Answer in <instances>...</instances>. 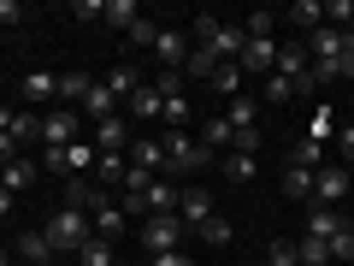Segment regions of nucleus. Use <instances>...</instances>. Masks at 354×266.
Returning <instances> with one entry per match:
<instances>
[{"mask_svg":"<svg viewBox=\"0 0 354 266\" xmlns=\"http://www.w3.org/2000/svg\"><path fill=\"white\" fill-rule=\"evenodd\" d=\"M160 148H165V172L171 177H189V172H201V166L213 160V148H207L201 136H183V130H171Z\"/></svg>","mask_w":354,"mask_h":266,"instance_id":"1","label":"nucleus"},{"mask_svg":"<svg viewBox=\"0 0 354 266\" xmlns=\"http://www.w3.org/2000/svg\"><path fill=\"white\" fill-rule=\"evenodd\" d=\"M88 237H95V231H88V219L77 213V207H53V219H48V242H53V254H77Z\"/></svg>","mask_w":354,"mask_h":266,"instance_id":"2","label":"nucleus"},{"mask_svg":"<svg viewBox=\"0 0 354 266\" xmlns=\"http://www.w3.org/2000/svg\"><path fill=\"white\" fill-rule=\"evenodd\" d=\"M183 219L177 213H148L142 219V249H153V254H171V249H183Z\"/></svg>","mask_w":354,"mask_h":266,"instance_id":"3","label":"nucleus"},{"mask_svg":"<svg viewBox=\"0 0 354 266\" xmlns=\"http://www.w3.org/2000/svg\"><path fill=\"white\" fill-rule=\"evenodd\" d=\"M95 160H101V148H95V142H65V148H48V172H71V177H83V172H95Z\"/></svg>","mask_w":354,"mask_h":266,"instance_id":"4","label":"nucleus"},{"mask_svg":"<svg viewBox=\"0 0 354 266\" xmlns=\"http://www.w3.org/2000/svg\"><path fill=\"white\" fill-rule=\"evenodd\" d=\"M348 190H354V184H348V166H330V160H325V166L313 172V207H337Z\"/></svg>","mask_w":354,"mask_h":266,"instance_id":"5","label":"nucleus"},{"mask_svg":"<svg viewBox=\"0 0 354 266\" xmlns=\"http://www.w3.org/2000/svg\"><path fill=\"white\" fill-rule=\"evenodd\" d=\"M65 207H77V213H101L106 190L95 184V177H71V184H65Z\"/></svg>","mask_w":354,"mask_h":266,"instance_id":"6","label":"nucleus"},{"mask_svg":"<svg viewBox=\"0 0 354 266\" xmlns=\"http://www.w3.org/2000/svg\"><path fill=\"white\" fill-rule=\"evenodd\" d=\"M342 231H354L342 207H313V213H307V237H325V242H337Z\"/></svg>","mask_w":354,"mask_h":266,"instance_id":"7","label":"nucleus"},{"mask_svg":"<svg viewBox=\"0 0 354 266\" xmlns=\"http://www.w3.org/2000/svg\"><path fill=\"white\" fill-rule=\"evenodd\" d=\"M153 53H160V71H183V65H189V42L177 36V30H160V42H153Z\"/></svg>","mask_w":354,"mask_h":266,"instance_id":"8","label":"nucleus"},{"mask_svg":"<svg viewBox=\"0 0 354 266\" xmlns=\"http://www.w3.org/2000/svg\"><path fill=\"white\" fill-rule=\"evenodd\" d=\"M278 48L283 42H272V36H260V42H248V48H242V71H278Z\"/></svg>","mask_w":354,"mask_h":266,"instance_id":"9","label":"nucleus"},{"mask_svg":"<svg viewBox=\"0 0 354 266\" xmlns=\"http://www.w3.org/2000/svg\"><path fill=\"white\" fill-rule=\"evenodd\" d=\"M301 48H307V60H337V53H342V30L337 24H319V30H307Z\"/></svg>","mask_w":354,"mask_h":266,"instance_id":"10","label":"nucleus"},{"mask_svg":"<svg viewBox=\"0 0 354 266\" xmlns=\"http://www.w3.org/2000/svg\"><path fill=\"white\" fill-rule=\"evenodd\" d=\"M124 177H130V154H101L95 160V184L101 190H124Z\"/></svg>","mask_w":354,"mask_h":266,"instance_id":"11","label":"nucleus"},{"mask_svg":"<svg viewBox=\"0 0 354 266\" xmlns=\"http://www.w3.org/2000/svg\"><path fill=\"white\" fill-rule=\"evenodd\" d=\"M177 219H183V225H207V219H213V195L207 190H183L177 195Z\"/></svg>","mask_w":354,"mask_h":266,"instance_id":"12","label":"nucleus"},{"mask_svg":"<svg viewBox=\"0 0 354 266\" xmlns=\"http://www.w3.org/2000/svg\"><path fill=\"white\" fill-rule=\"evenodd\" d=\"M41 142H48V148L77 142V113H48V118H41Z\"/></svg>","mask_w":354,"mask_h":266,"instance_id":"13","label":"nucleus"},{"mask_svg":"<svg viewBox=\"0 0 354 266\" xmlns=\"http://www.w3.org/2000/svg\"><path fill=\"white\" fill-rule=\"evenodd\" d=\"M18 254H24L30 266H53V260H59L53 242H48V231H24V237H18Z\"/></svg>","mask_w":354,"mask_h":266,"instance_id":"14","label":"nucleus"},{"mask_svg":"<svg viewBox=\"0 0 354 266\" xmlns=\"http://www.w3.org/2000/svg\"><path fill=\"white\" fill-rule=\"evenodd\" d=\"M130 166L148 172V177H160L165 172V148H160V142H130Z\"/></svg>","mask_w":354,"mask_h":266,"instance_id":"15","label":"nucleus"},{"mask_svg":"<svg viewBox=\"0 0 354 266\" xmlns=\"http://www.w3.org/2000/svg\"><path fill=\"white\" fill-rule=\"evenodd\" d=\"M307 65H313V60H307L301 42H283V48H278V77H290V83H295V77H307Z\"/></svg>","mask_w":354,"mask_h":266,"instance_id":"16","label":"nucleus"},{"mask_svg":"<svg viewBox=\"0 0 354 266\" xmlns=\"http://www.w3.org/2000/svg\"><path fill=\"white\" fill-rule=\"evenodd\" d=\"M142 207H148V213H177V190L165 177H153L148 190H142Z\"/></svg>","mask_w":354,"mask_h":266,"instance_id":"17","label":"nucleus"},{"mask_svg":"<svg viewBox=\"0 0 354 266\" xmlns=\"http://www.w3.org/2000/svg\"><path fill=\"white\" fill-rule=\"evenodd\" d=\"M124 225H130V219H124V207H113V202H106L101 213H95V237H101V242H118V237H124Z\"/></svg>","mask_w":354,"mask_h":266,"instance_id":"18","label":"nucleus"},{"mask_svg":"<svg viewBox=\"0 0 354 266\" xmlns=\"http://www.w3.org/2000/svg\"><path fill=\"white\" fill-rule=\"evenodd\" d=\"M124 118H101V125H95V148L101 154H124Z\"/></svg>","mask_w":354,"mask_h":266,"instance_id":"19","label":"nucleus"},{"mask_svg":"<svg viewBox=\"0 0 354 266\" xmlns=\"http://www.w3.org/2000/svg\"><path fill=\"white\" fill-rule=\"evenodd\" d=\"M83 107H88V118H95V125H101V118H118V101H113V89L106 83H95L83 95Z\"/></svg>","mask_w":354,"mask_h":266,"instance_id":"20","label":"nucleus"},{"mask_svg":"<svg viewBox=\"0 0 354 266\" xmlns=\"http://www.w3.org/2000/svg\"><path fill=\"white\" fill-rule=\"evenodd\" d=\"M88 89H95V77H88V71H59V101L65 107H77Z\"/></svg>","mask_w":354,"mask_h":266,"instance_id":"21","label":"nucleus"},{"mask_svg":"<svg viewBox=\"0 0 354 266\" xmlns=\"http://www.w3.org/2000/svg\"><path fill=\"white\" fill-rule=\"evenodd\" d=\"M225 118H230V130H248L260 118V101L254 95H236V101H225Z\"/></svg>","mask_w":354,"mask_h":266,"instance_id":"22","label":"nucleus"},{"mask_svg":"<svg viewBox=\"0 0 354 266\" xmlns=\"http://www.w3.org/2000/svg\"><path fill=\"white\" fill-rule=\"evenodd\" d=\"M283 195H290V202H313V172L283 166Z\"/></svg>","mask_w":354,"mask_h":266,"instance_id":"23","label":"nucleus"},{"mask_svg":"<svg viewBox=\"0 0 354 266\" xmlns=\"http://www.w3.org/2000/svg\"><path fill=\"white\" fill-rule=\"evenodd\" d=\"M24 95H30V101H59V77H53V71H30L24 77Z\"/></svg>","mask_w":354,"mask_h":266,"instance_id":"24","label":"nucleus"},{"mask_svg":"<svg viewBox=\"0 0 354 266\" xmlns=\"http://www.w3.org/2000/svg\"><path fill=\"white\" fill-rule=\"evenodd\" d=\"M207 83L218 89V101H236V95H242V65H218Z\"/></svg>","mask_w":354,"mask_h":266,"instance_id":"25","label":"nucleus"},{"mask_svg":"<svg viewBox=\"0 0 354 266\" xmlns=\"http://www.w3.org/2000/svg\"><path fill=\"white\" fill-rule=\"evenodd\" d=\"M106 89H113V101H130V95H136V65H113V71H106Z\"/></svg>","mask_w":354,"mask_h":266,"instance_id":"26","label":"nucleus"},{"mask_svg":"<svg viewBox=\"0 0 354 266\" xmlns=\"http://www.w3.org/2000/svg\"><path fill=\"white\" fill-rule=\"evenodd\" d=\"M160 89H153V83H142L136 89V95H130V118H160Z\"/></svg>","mask_w":354,"mask_h":266,"instance_id":"27","label":"nucleus"},{"mask_svg":"<svg viewBox=\"0 0 354 266\" xmlns=\"http://www.w3.org/2000/svg\"><path fill=\"white\" fill-rule=\"evenodd\" d=\"M295 260L301 266H330V242L325 237H301L295 242Z\"/></svg>","mask_w":354,"mask_h":266,"instance_id":"28","label":"nucleus"},{"mask_svg":"<svg viewBox=\"0 0 354 266\" xmlns=\"http://www.w3.org/2000/svg\"><path fill=\"white\" fill-rule=\"evenodd\" d=\"M0 184H6V190H30V184H36V166L30 160H6L0 166Z\"/></svg>","mask_w":354,"mask_h":266,"instance_id":"29","label":"nucleus"},{"mask_svg":"<svg viewBox=\"0 0 354 266\" xmlns=\"http://www.w3.org/2000/svg\"><path fill=\"white\" fill-rule=\"evenodd\" d=\"M77 254H83V266H118L113 242H101V237H88V242H83V249H77Z\"/></svg>","mask_w":354,"mask_h":266,"instance_id":"30","label":"nucleus"},{"mask_svg":"<svg viewBox=\"0 0 354 266\" xmlns=\"http://www.w3.org/2000/svg\"><path fill=\"white\" fill-rule=\"evenodd\" d=\"M195 237H201V242H213V249H225V242L236 237V231H230V219H218V213H213L207 225H195Z\"/></svg>","mask_w":354,"mask_h":266,"instance_id":"31","label":"nucleus"},{"mask_svg":"<svg viewBox=\"0 0 354 266\" xmlns=\"http://www.w3.org/2000/svg\"><path fill=\"white\" fill-rule=\"evenodd\" d=\"M290 166H301V172H319V166H325V148H319V142H295V148H290Z\"/></svg>","mask_w":354,"mask_h":266,"instance_id":"32","label":"nucleus"},{"mask_svg":"<svg viewBox=\"0 0 354 266\" xmlns=\"http://www.w3.org/2000/svg\"><path fill=\"white\" fill-rule=\"evenodd\" d=\"M283 101H295V83L278 77V71H266V107H283Z\"/></svg>","mask_w":354,"mask_h":266,"instance_id":"33","label":"nucleus"},{"mask_svg":"<svg viewBox=\"0 0 354 266\" xmlns=\"http://www.w3.org/2000/svg\"><path fill=\"white\" fill-rule=\"evenodd\" d=\"M160 118H165V125H171V130H183V125H189V95H165Z\"/></svg>","mask_w":354,"mask_h":266,"instance_id":"34","label":"nucleus"},{"mask_svg":"<svg viewBox=\"0 0 354 266\" xmlns=\"http://www.w3.org/2000/svg\"><path fill=\"white\" fill-rule=\"evenodd\" d=\"M290 18H295L301 30H319V24H325V6H319V0H295V6H290Z\"/></svg>","mask_w":354,"mask_h":266,"instance_id":"35","label":"nucleus"},{"mask_svg":"<svg viewBox=\"0 0 354 266\" xmlns=\"http://www.w3.org/2000/svg\"><path fill=\"white\" fill-rule=\"evenodd\" d=\"M330 130H337V107H319L313 113V125H307V142H319V148H325V136Z\"/></svg>","mask_w":354,"mask_h":266,"instance_id":"36","label":"nucleus"},{"mask_svg":"<svg viewBox=\"0 0 354 266\" xmlns=\"http://www.w3.org/2000/svg\"><path fill=\"white\" fill-rule=\"evenodd\" d=\"M225 177L230 184H248L254 177V154H225Z\"/></svg>","mask_w":354,"mask_h":266,"instance_id":"37","label":"nucleus"},{"mask_svg":"<svg viewBox=\"0 0 354 266\" xmlns=\"http://www.w3.org/2000/svg\"><path fill=\"white\" fill-rule=\"evenodd\" d=\"M230 154H260V125H248V130H230Z\"/></svg>","mask_w":354,"mask_h":266,"instance_id":"38","label":"nucleus"},{"mask_svg":"<svg viewBox=\"0 0 354 266\" xmlns=\"http://www.w3.org/2000/svg\"><path fill=\"white\" fill-rule=\"evenodd\" d=\"M201 142H207V148H230V118H225V113H218V118H213V125H207V130H201Z\"/></svg>","mask_w":354,"mask_h":266,"instance_id":"39","label":"nucleus"},{"mask_svg":"<svg viewBox=\"0 0 354 266\" xmlns=\"http://www.w3.org/2000/svg\"><path fill=\"white\" fill-rule=\"evenodd\" d=\"M136 6H130V0H113V6H106V24H118V30H130V24H136Z\"/></svg>","mask_w":354,"mask_h":266,"instance_id":"40","label":"nucleus"},{"mask_svg":"<svg viewBox=\"0 0 354 266\" xmlns=\"http://www.w3.org/2000/svg\"><path fill=\"white\" fill-rule=\"evenodd\" d=\"M242 36H248V42L272 36V12H248V18H242Z\"/></svg>","mask_w":354,"mask_h":266,"instance_id":"41","label":"nucleus"},{"mask_svg":"<svg viewBox=\"0 0 354 266\" xmlns=\"http://www.w3.org/2000/svg\"><path fill=\"white\" fill-rule=\"evenodd\" d=\"M130 42H136V48H153V42H160V24H153V18H136V24H130Z\"/></svg>","mask_w":354,"mask_h":266,"instance_id":"42","label":"nucleus"},{"mask_svg":"<svg viewBox=\"0 0 354 266\" xmlns=\"http://www.w3.org/2000/svg\"><path fill=\"white\" fill-rule=\"evenodd\" d=\"M183 71H195V77H213V71H218V60H213V53H207V48H195Z\"/></svg>","mask_w":354,"mask_h":266,"instance_id":"43","label":"nucleus"},{"mask_svg":"<svg viewBox=\"0 0 354 266\" xmlns=\"http://www.w3.org/2000/svg\"><path fill=\"white\" fill-rule=\"evenodd\" d=\"M260 266H301L295 260V242H272V254H266Z\"/></svg>","mask_w":354,"mask_h":266,"instance_id":"44","label":"nucleus"},{"mask_svg":"<svg viewBox=\"0 0 354 266\" xmlns=\"http://www.w3.org/2000/svg\"><path fill=\"white\" fill-rule=\"evenodd\" d=\"M325 18H342V30H348L354 24V6H348V0H325Z\"/></svg>","mask_w":354,"mask_h":266,"instance_id":"45","label":"nucleus"},{"mask_svg":"<svg viewBox=\"0 0 354 266\" xmlns=\"http://www.w3.org/2000/svg\"><path fill=\"white\" fill-rule=\"evenodd\" d=\"M330 260H354V231H342V237L330 242Z\"/></svg>","mask_w":354,"mask_h":266,"instance_id":"46","label":"nucleus"},{"mask_svg":"<svg viewBox=\"0 0 354 266\" xmlns=\"http://www.w3.org/2000/svg\"><path fill=\"white\" fill-rule=\"evenodd\" d=\"M213 30H218V18H213V12H195V36L213 42Z\"/></svg>","mask_w":354,"mask_h":266,"instance_id":"47","label":"nucleus"},{"mask_svg":"<svg viewBox=\"0 0 354 266\" xmlns=\"http://www.w3.org/2000/svg\"><path fill=\"white\" fill-rule=\"evenodd\" d=\"M153 266H195V254H183V249H171V254H153Z\"/></svg>","mask_w":354,"mask_h":266,"instance_id":"48","label":"nucleus"},{"mask_svg":"<svg viewBox=\"0 0 354 266\" xmlns=\"http://www.w3.org/2000/svg\"><path fill=\"white\" fill-rule=\"evenodd\" d=\"M77 18H106V0H77Z\"/></svg>","mask_w":354,"mask_h":266,"instance_id":"49","label":"nucleus"},{"mask_svg":"<svg viewBox=\"0 0 354 266\" xmlns=\"http://www.w3.org/2000/svg\"><path fill=\"white\" fill-rule=\"evenodd\" d=\"M18 18H24V6L18 0H0V24H18Z\"/></svg>","mask_w":354,"mask_h":266,"instance_id":"50","label":"nucleus"},{"mask_svg":"<svg viewBox=\"0 0 354 266\" xmlns=\"http://www.w3.org/2000/svg\"><path fill=\"white\" fill-rule=\"evenodd\" d=\"M337 148H342V160H354V125H342V136H337Z\"/></svg>","mask_w":354,"mask_h":266,"instance_id":"51","label":"nucleus"},{"mask_svg":"<svg viewBox=\"0 0 354 266\" xmlns=\"http://www.w3.org/2000/svg\"><path fill=\"white\" fill-rule=\"evenodd\" d=\"M337 77H354V48H342V53H337Z\"/></svg>","mask_w":354,"mask_h":266,"instance_id":"52","label":"nucleus"},{"mask_svg":"<svg viewBox=\"0 0 354 266\" xmlns=\"http://www.w3.org/2000/svg\"><path fill=\"white\" fill-rule=\"evenodd\" d=\"M12 154H18V142H12V130H0V166L12 160Z\"/></svg>","mask_w":354,"mask_h":266,"instance_id":"53","label":"nucleus"},{"mask_svg":"<svg viewBox=\"0 0 354 266\" xmlns=\"http://www.w3.org/2000/svg\"><path fill=\"white\" fill-rule=\"evenodd\" d=\"M0 213H12V190L6 184H0Z\"/></svg>","mask_w":354,"mask_h":266,"instance_id":"54","label":"nucleus"},{"mask_svg":"<svg viewBox=\"0 0 354 266\" xmlns=\"http://www.w3.org/2000/svg\"><path fill=\"white\" fill-rule=\"evenodd\" d=\"M342 48H354V24H348V30H342Z\"/></svg>","mask_w":354,"mask_h":266,"instance_id":"55","label":"nucleus"},{"mask_svg":"<svg viewBox=\"0 0 354 266\" xmlns=\"http://www.w3.org/2000/svg\"><path fill=\"white\" fill-rule=\"evenodd\" d=\"M0 266H12V260H6V254H0Z\"/></svg>","mask_w":354,"mask_h":266,"instance_id":"56","label":"nucleus"},{"mask_svg":"<svg viewBox=\"0 0 354 266\" xmlns=\"http://www.w3.org/2000/svg\"><path fill=\"white\" fill-rule=\"evenodd\" d=\"M348 184H354V166H348Z\"/></svg>","mask_w":354,"mask_h":266,"instance_id":"57","label":"nucleus"},{"mask_svg":"<svg viewBox=\"0 0 354 266\" xmlns=\"http://www.w3.org/2000/svg\"><path fill=\"white\" fill-rule=\"evenodd\" d=\"M53 266H59V260H53Z\"/></svg>","mask_w":354,"mask_h":266,"instance_id":"58","label":"nucleus"}]
</instances>
